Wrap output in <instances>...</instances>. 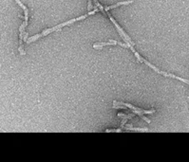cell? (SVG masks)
I'll use <instances>...</instances> for the list:
<instances>
[{
    "instance_id": "52a82bcc",
    "label": "cell",
    "mask_w": 189,
    "mask_h": 162,
    "mask_svg": "<svg viewBox=\"0 0 189 162\" xmlns=\"http://www.w3.org/2000/svg\"><path fill=\"white\" fill-rule=\"evenodd\" d=\"M24 34H25V35H24V37H23L22 39H23V40H24L25 42H27V39H28V36H29V33H27V32H25Z\"/></svg>"
},
{
    "instance_id": "5b68a950",
    "label": "cell",
    "mask_w": 189,
    "mask_h": 162,
    "mask_svg": "<svg viewBox=\"0 0 189 162\" xmlns=\"http://www.w3.org/2000/svg\"><path fill=\"white\" fill-rule=\"evenodd\" d=\"M118 116L121 117V118H124V119H126V120H130L135 115H134V114H132V115H124V114H122V113H119Z\"/></svg>"
},
{
    "instance_id": "8992f818",
    "label": "cell",
    "mask_w": 189,
    "mask_h": 162,
    "mask_svg": "<svg viewBox=\"0 0 189 162\" xmlns=\"http://www.w3.org/2000/svg\"><path fill=\"white\" fill-rule=\"evenodd\" d=\"M106 132H108V133H109V132H122L121 131V129H108V130H106Z\"/></svg>"
},
{
    "instance_id": "ba28073f",
    "label": "cell",
    "mask_w": 189,
    "mask_h": 162,
    "mask_svg": "<svg viewBox=\"0 0 189 162\" xmlns=\"http://www.w3.org/2000/svg\"><path fill=\"white\" fill-rule=\"evenodd\" d=\"M91 1L92 0H88V6H87V10L90 11V9L92 8V5H91Z\"/></svg>"
},
{
    "instance_id": "277c9868",
    "label": "cell",
    "mask_w": 189,
    "mask_h": 162,
    "mask_svg": "<svg viewBox=\"0 0 189 162\" xmlns=\"http://www.w3.org/2000/svg\"><path fill=\"white\" fill-rule=\"evenodd\" d=\"M126 130H131V131H142V132H147V128H133V127H128Z\"/></svg>"
},
{
    "instance_id": "6da1fadb",
    "label": "cell",
    "mask_w": 189,
    "mask_h": 162,
    "mask_svg": "<svg viewBox=\"0 0 189 162\" xmlns=\"http://www.w3.org/2000/svg\"><path fill=\"white\" fill-rule=\"evenodd\" d=\"M113 103H114V105H120V104H122V105H124L126 106V107H128V108H130L131 110H133L134 112L136 113L137 115H139L142 119H144V120L147 121L148 123H150V120H148V119H146V117H144V115L143 114H151V113H154L155 112V109H152V110H149V111H146V110H144V109H141V108H137V107H135V106L131 105L129 103H124V102H121V101H116V100H114L113 101Z\"/></svg>"
},
{
    "instance_id": "3957f363",
    "label": "cell",
    "mask_w": 189,
    "mask_h": 162,
    "mask_svg": "<svg viewBox=\"0 0 189 162\" xmlns=\"http://www.w3.org/2000/svg\"><path fill=\"white\" fill-rule=\"evenodd\" d=\"M131 3H133V1L130 0V1H124V2H119V3H117V4H114V5H111V6H109V7H107L104 9V11L105 12H108L109 10H112V9H115V8L119 7V6H122V5H129Z\"/></svg>"
},
{
    "instance_id": "7a4b0ae2",
    "label": "cell",
    "mask_w": 189,
    "mask_h": 162,
    "mask_svg": "<svg viewBox=\"0 0 189 162\" xmlns=\"http://www.w3.org/2000/svg\"><path fill=\"white\" fill-rule=\"evenodd\" d=\"M107 12V13H108V15L109 19H110V20L112 21V23L115 25V27H116V28L118 29V31H119V33H120V35L123 37V39H124V41H125V43H128V44H130L131 46H134V43L131 41V39L129 38V36L126 35V33H125L124 30L122 29V28H121V27H120V26L117 24V22L115 21V20H114V18L111 16V14L108 12H108Z\"/></svg>"
}]
</instances>
